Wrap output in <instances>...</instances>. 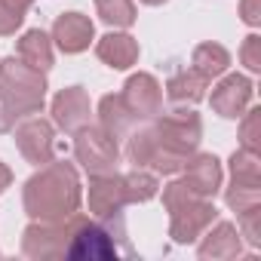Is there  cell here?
<instances>
[{
	"mask_svg": "<svg viewBox=\"0 0 261 261\" xmlns=\"http://www.w3.org/2000/svg\"><path fill=\"white\" fill-rule=\"evenodd\" d=\"M0 95L19 117L40 114L46 101V74L10 56L0 62Z\"/></svg>",
	"mask_w": 261,
	"mask_h": 261,
	"instance_id": "5b68a950",
	"label": "cell"
},
{
	"mask_svg": "<svg viewBox=\"0 0 261 261\" xmlns=\"http://www.w3.org/2000/svg\"><path fill=\"white\" fill-rule=\"evenodd\" d=\"M98 7V16L105 25H114V28H129L136 22V4L133 0H95Z\"/></svg>",
	"mask_w": 261,
	"mask_h": 261,
	"instance_id": "7402d4cb",
	"label": "cell"
},
{
	"mask_svg": "<svg viewBox=\"0 0 261 261\" xmlns=\"http://www.w3.org/2000/svg\"><path fill=\"white\" fill-rule=\"evenodd\" d=\"M123 188H126V200H129V203H148V200L157 197L160 181H157L154 172L136 169V172H126V175H123Z\"/></svg>",
	"mask_w": 261,
	"mask_h": 261,
	"instance_id": "44dd1931",
	"label": "cell"
},
{
	"mask_svg": "<svg viewBox=\"0 0 261 261\" xmlns=\"http://www.w3.org/2000/svg\"><path fill=\"white\" fill-rule=\"evenodd\" d=\"M163 206L169 212V237L175 243L200 240V233L218 218L215 203L206 197H197L185 181H169L163 188Z\"/></svg>",
	"mask_w": 261,
	"mask_h": 261,
	"instance_id": "277c9868",
	"label": "cell"
},
{
	"mask_svg": "<svg viewBox=\"0 0 261 261\" xmlns=\"http://www.w3.org/2000/svg\"><path fill=\"white\" fill-rule=\"evenodd\" d=\"M230 181H261V157L258 151H233L230 154Z\"/></svg>",
	"mask_w": 261,
	"mask_h": 261,
	"instance_id": "603a6c76",
	"label": "cell"
},
{
	"mask_svg": "<svg viewBox=\"0 0 261 261\" xmlns=\"http://www.w3.org/2000/svg\"><path fill=\"white\" fill-rule=\"evenodd\" d=\"M154 139L160 148V166L157 175H175L188 163V157L197 154L200 139H203V120L191 108H178L172 114H157L154 117Z\"/></svg>",
	"mask_w": 261,
	"mask_h": 261,
	"instance_id": "3957f363",
	"label": "cell"
},
{
	"mask_svg": "<svg viewBox=\"0 0 261 261\" xmlns=\"http://www.w3.org/2000/svg\"><path fill=\"white\" fill-rule=\"evenodd\" d=\"M126 188H123V175L108 172V175H92L89 181V212L95 218H108L123 212L126 206Z\"/></svg>",
	"mask_w": 261,
	"mask_h": 261,
	"instance_id": "4fadbf2b",
	"label": "cell"
},
{
	"mask_svg": "<svg viewBox=\"0 0 261 261\" xmlns=\"http://www.w3.org/2000/svg\"><path fill=\"white\" fill-rule=\"evenodd\" d=\"M237 224H240V237L252 249H261V203L237 212Z\"/></svg>",
	"mask_w": 261,
	"mask_h": 261,
	"instance_id": "484cf974",
	"label": "cell"
},
{
	"mask_svg": "<svg viewBox=\"0 0 261 261\" xmlns=\"http://www.w3.org/2000/svg\"><path fill=\"white\" fill-rule=\"evenodd\" d=\"M19 59H22L25 65H31V68H37V71L46 74V71L53 68V59H56V53H53V37H49L46 31H40V28L25 31L22 40H19Z\"/></svg>",
	"mask_w": 261,
	"mask_h": 261,
	"instance_id": "d6986e66",
	"label": "cell"
},
{
	"mask_svg": "<svg viewBox=\"0 0 261 261\" xmlns=\"http://www.w3.org/2000/svg\"><path fill=\"white\" fill-rule=\"evenodd\" d=\"M7 4H10L13 10H19V13H28V10H31V4H34V0H7Z\"/></svg>",
	"mask_w": 261,
	"mask_h": 261,
	"instance_id": "1f68e13d",
	"label": "cell"
},
{
	"mask_svg": "<svg viewBox=\"0 0 261 261\" xmlns=\"http://www.w3.org/2000/svg\"><path fill=\"white\" fill-rule=\"evenodd\" d=\"M123 101H126V108L133 111L142 123L145 120H154L160 111H163V86L157 83V77L154 74H133L126 80V86H123Z\"/></svg>",
	"mask_w": 261,
	"mask_h": 261,
	"instance_id": "9c48e42d",
	"label": "cell"
},
{
	"mask_svg": "<svg viewBox=\"0 0 261 261\" xmlns=\"http://www.w3.org/2000/svg\"><path fill=\"white\" fill-rule=\"evenodd\" d=\"M74 157L89 175H108L117 172L120 163V148L111 133H105L101 126H83L74 133Z\"/></svg>",
	"mask_w": 261,
	"mask_h": 261,
	"instance_id": "8992f818",
	"label": "cell"
},
{
	"mask_svg": "<svg viewBox=\"0 0 261 261\" xmlns=\"http://www.w3.org/2000/svg\"><path fill=\"white\" fill-rule=\"evenodd\" d=\"M252 80L243 77V74H227L215 89H212V111L218 117H227V120H237L243 117V111L252 105Z\"/></svg>",
	"mask_w": 261,
	"mask_h": 261,
	"instance_id": "8fae6325",
	"label": "cell"
},
{
	"mask_svg": "<svg viewBox=\"0 0 261 261\" xmlns=\"http://www.w3.org/2000/svg\"><path fill=\"white\" fill-rule=\"evenodd\" d=\"M240 59H243V65H246L252 74H258V71H261V37H258V34H249V37L243 40Z\"/></svg>",
	"mask_w": 261,
	"mask_h": 261,
	"instance_id": "4316f807",
	"label": "cell"
},
{
	"mask_svg": "<svg viewBox=\"0 0 261 261\" xmlns=\"http://www.w3.org/2000/svg\"><path fill=\"white\" fill-rule=\"evenodd\" d=\"M139 123L142 120L126 108L123 95H105L98 101V126L105 129V133H111L114 139H126Z\"/></svg>",
	"mask_w": 261,
	"mask_h": 261,
	"instance_id": "e0dca14e",
	"label": "cell"
},
{
	"mask_svg": "<svg viewBox=\"0 0 261 261\" xmlns=\"http://www.w3.org/2000/svg\"><path fill=\"white\" fill-rule=\"evenodd\" d=\"M95 56L114 68V71H126V68H133L139 62V40L136 37H129V34H120V31H111L105 34L98 43H95Z\"/></svg>",
	"mask_w": 261,
	"mask_h": 261,
	"instance_id": "2e32d148",
	"label": "cell"
},
{
	"mask_svg": "<svg viewBox=\"0 0 261 261\" xmlns=\"http://www.w3.org/2000/svg\"><path fill=\"white\" fill-rule=\"evenodd\" d=\"M181 169H185L181 181L197 197L212 200L221 191V163H218V157H212V154H194V157H188V163Z\"/></svg>",
	"mask_w": 261,
	"mask_h": 261,
	"instance_id": "9a60e30c",
	"label": "cell"
},
{
	"mask_svg": "<svg viewBox=\"0 0 261 261\" xmlns=\"http://www.w3.org/2000/svg\"><path fill=\"white\" fill-rule=\"evenodd\" d=\"M142 4H148V7H160V4H166V0H142Z\"/></svg>",
	"mask_w": 261,
	"mask_h": 261,
	"instance_id": "d6a6232c",
	"label": "cell"
},
{
	"mask_svg": "<svg viewBox=\"0 0 261 261\" xmlns=\"http://www.w3.org/2000/svg\"><path fill=\"white\" fill-rule=\"evenodd\" d=\"M16 148L34 166H46L49 160H56V129H53V123L43 120V117L25 120L16 129Z\"/></svg>",
	"mask_w": 261,
	"mask_h": 261,
	"instance_id": "ba28073f",
	"label": "cell"
},
{
	"mask_svg": "<svg viewBox=\"0 0 261 261\" xmlns=\"http://www.w3.org/2000/svg\"><path fill=\"white\" fill-rule=\"evenodd\" d=\"M200 237H203V243L197 252L203 261H227V258L243 255V237L230 221H218L215 227L209 224Z\"/></svg>",
	"mask_w": 261,
	"mask_h": 261,
	"instance_id": "5bb4252c",
	"label": "cell"
},
{
	"mask_svg": "<svg viewBox=\"0 0 261 261\" xmlns=\"http://www.w3.org/2000/svg\"><path fill=\"white\" fill-rule=\"evenodd\" d=\"M68 249V218L65 221H31L22 233V252L34 261L65 258Z\"/></svg>",
	"mask_w": 261,
	"mask_h": 261,
	"instance_id": "52a82bcc",
	"label": "cell"
},
{
	"mask_svg": "<svg viewBox=\"0 0 261 261\" xmlns=\"http://www.w3.org/2000/svg\"><path fill=\"white\" fill-rule=\"evenodd\" d=\"M16 120H19V114L7 105L4 95H0V133H10V129H16Z\"/></svg>",
	"mask_w": 261,
	"mask_h": 261,
	"instance_id": "f546056e",
	"label": "cell"
},
{
	"mask_svg": "<svg viewBox=\"0 0 261 261\" xmlns=\"http://www.w3.org/2000/svg\"><path fill=\"white\" fill-rule=\"evenodd\" d=\"M95 37V28H92V19L83 16V13H62L53 25V40L62 53L68 56H77L83 49H89Z\"/></svg>",
	"mask_w": 261,
	"mask_h": 261,
	"instance_id": "7c38bea8",
	"label": "cell"
},
{
	"mask_svg": "<svg viewBox=\"0 0 261 261\" xmlns=\"http://www.w3.org/2000/svg\"><path fill=\"white\" fill-rule=\"evenodd\" d=\"M206 86L209 80H203L197 71L185 68V71H175L166 83V98L175 105V108H194L197 101H203L206 95Z\"/></svg>",
	"mask_w": 261,
	"mask_h": 261,
	"instance_id": "ac0fdd59",
	"label": "cell"
},
{
	"mask_svg": "<svg viewBox=\"0 0 261 261\" xmlns=\"http://www.w3.org/2000/svg\"><path fill=\"white\" fill-rule=\"evenodd\" d=\"M120 255H133L123 212L108 215V218H86V215L74 212L68 218L65 258H71V261H111Z\"/></svg>",
	"mask_w": 261,
	"mask_h": 261,
	"instance_id": "7a4b0ae2",
	"label": "cell"
},
{
	"mask_svg": "<svg viewBox=\"0 0 261 261\" xmlns=\"http://www.w3.org/2000/svg\"><path fill=\"white\" fill-rule=\"evenodd\" d=\"M224 203L233 212H243L249 206L261 203V181H230V188L224 191Z\"/></svg>",
	"mask_w": 261,
	"mask_h": 261,
	"instance_id": "cb8c5ba5",
	"label": "cell"
},
{
	"mask_svg": "<svg viewBox=\"0 0 261 261\" xmlns=\"http://www.w3.org/2000/svg\"><path fill=\"white\" fill-rule=\"evenodd\" d=\"M240 148H246V151H261V108L243 111V123H240Z\"/></svg>",
	"mask_w": 261,
	"mask_h": 261,
	"instance_id": "d4e9b609",
	"label": "cell"
},
{
	"mask_svg": "<svg viewBox=\"0 0 261 261\" xmlns=\"http://www.w3.org/2000/svg\"><path fill=\"white\" fill-rule=\"evenodd\" d=\"M240 16L246 25L258 28L261 25V0H240Z\"/></svg>",
	"mask_w": 261,
	"mask_h": 261,
	"instance_id": "f1b7e54d",
	"label": "cell"
},
{
	"mask_svg": "<svg viewBox=\"0 0 261 261\" xmlns=\"http://www.w3.org/2000/svg\"><path fill=\"white\" fill-rule=\"evenodd\" d=\"M89 114H92V105H89V95L83 86H68L53 98V123L62 133L74 136L77 129H83L89 123Z\"/></svg>",
	"mask_w": 261,
	"mask_h": 261,
	"instance_id": "30bf717a",
	"label": "cell"
},
{
	"mask_svg": "<svg viewBox=\"0 0 261 261\" xmlns=\"http://www.w3.org/2000/svg\"><path fill=\"white\" fill-rule=\"evenodd\" d=\"M80 197L83 191L74 163L49 160L25 181L22 203L34 221H65L80 209Z\"/></svg>",
	"mask_w": 261,
	"mask_h": 261,
	"instance_id": "6da1fadb",
	"label": "cell"
},
{
	"mask_svg": "<svg viewBox=\"0 0 261 261\" xmlns=\"http://www.w3.org/2000/svg\"><path fill=\"white\" fill-rule=\"evenodd\" d=\"M230 68V53L221 46V43H200L194 53H191V71H197L203 80H215L221 77L224 71Z\"/></svg>",
	"mask_w": 261,
	"mask_h": 261,
	"instance_id": "ffe728a7",
	"label": "cell"
},
{
	"mask_svg": "<svg viewBox=\"0 0 261 261\" xmlns=\"http://www.w3.org/2000/svg\"><path fill=\"white\" fill-rule=\"evenodd\" d=\"M22 22H25V13L13 10V7L7 4V0H0V37L16 34V31L22 28Z\"/></svg>",
	"mask_w": 261,
	"mask_h": 261,
	"instance_id": "83f0119b",
	"label": "cell"
},
{
	"mask_svg": "<svg viewBox=\"0 0 261 261\" xmlns=\"http://www.w3.org/2000/svg\"><path fill=\"white\" fill-rule=\"evenodd\" d=\"M10 185H13V172H10V166H7V163H0V194H4Z\"/></svg>",
	"mask_w": 261,
	"mask_h": 261,
	"instance_id": "4dcf8cb0",
	"label": "cell"
}]
</instances>
